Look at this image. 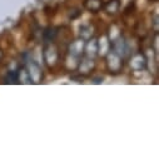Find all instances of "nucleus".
Returning <instances> with one entry per match:
<instances>
[{"instance_id":"9d476101","label":"nucleus","mask_w":159,"mask_h":159,"mask_svg":"<svg viewBox=\"0 0 159 159\" xmlns=\"http://www.w3.org/2000/svg\"><path fill=\"white\" fill-rule=\"evenodd\" d=\"M119 7H120L119 0H109V2L105 4V10L109 14H115L119 10Z\"/></svg>"},{"instance_id":"39448f33","label":"nucleus","mask_w":159,"mask_h":159,"mask_svg":"<svg viewBox=\"0 0 159 159\" xmlns=\"http://www.w3.org/2000/svg\"><path fill=\"white\" fill-rule=\"evenodd\" d=\"M111 48H113L114 53H116L119 57H123L125 54V50H127L124 39L122 36H119L118 39H115L114 42H111Z\"/></svg>"},{"instance_id":"2eb2a0df","label":"nucleus","mask_w":159,"mask_h":159,"mask_svg":"<svg viewBox=\"0 0 159 159\" xmlns=\"http://www.w3.org/2000/svg\"><path fill=\"white\" fill-rule=\"evenodd\" d=\"M154 24H155V30H158V18H157V15L154 16Z\"/></svg>"},{"instance_id":"1a4fd4ad","label":"nucleus","mask_w":159,"mask_h":159,"mask_svg":"<svg viewBox=\"0 0 159 159\" xmlns=\"http://www.w3.org/2000/svg\"><path fill=\"white\" fill-rule=\"evenodd\" d=\"M79 69H80V73L82 74H88L90 73L93 69H94V60L92 58H88L84 59L82 63H80V66H79Z\"/></svg>"},{"instance_id":"dca6fc26","label":"nucleus","mask_w":159,"mask_h":159,"mask_svg":"<svg viewBox=\"0 0 159 159\" xmlns=\"http://www.w3.org/2000/svg\"><path fill=\"white\" fill-rule=\"evenodd\" d=\"M2 58H3V52L0 50V59H2Z\"/></svg>"},{"instance_id":"4468645a","label":"nucleus","mask_w":159,"mask_h":159,"mask_svg":"<svg viewBox=\"0 0 159 159\" xmlns=\"http://www.w3.org/2000/svg\"><path fill=\"white\" fill-rule=\"evenodd\" d=\"M57 31H54V29H48L47 31H44V38H45V40L47 42H52L54 36H55Z\"/></svg>"},{"instance_id":"f257e3e1","label":"nucleus","mask_w":159,"mask_h":159,"mask_svg":"<svg viewBox=\"0 0 159 159\" xmlns=\"http://www.w3.org/2000/svg\"><path fill=\"white\" fill-rule=\"evenodd\" d=\"M25 69L28 71V75L30 78V82L33 83H39L43 79V73L39 68V65L33 60V59H29L25 61Z\"/></svg>"},{"instance_id":"f03ea898","label":"nucleus","mask_w":159,"mask_h":159,"mask_svg":"<svg viewBox=\"0 0 159 159\" xmlns=\"http://www.w3.org/2000/svg\"><path fill=\"white\" fill-rule=\"evenodd\" d=\"M107 63H108V68H109V70L110 71H113V73H116V71H119L120 70V68H122V65H123V61H122V57H119L116 53H114V52H109L108 54H107Z\"/></svg>"},{"instance_id":"9b49d317","label":"nucleus","mask_w":159,"mask_h":159,"mask_svg":"<svg viewBox=\"0 0 159 159\" xmlns=\"http://www.w3.org/2000/svg\"><path fill=\"white\" fill-rule=\"evenodd\" d=\"M102 0H87L85 2V8L90 11H98L102 8Z\"/></svg>"},{"instance_id":"6e6552de","label":"nucleus","mask_w":159,"mask_h":159,"mask_svg":"<svg viewBox=\"0 0 159 159\" xmlns=\"http://www.w3.org/2000/svg\"><path fill=\"white\" fill-rule=\"evenodd\" d=\"M110 52V42L108 36H103L98 42V54L100 55H107Z\"/></svg>"},{"instance_id":"20e7f679","label":"nucleus","mask_w":159,"mask_h":159,"mask_svg":"<svg viewBox=\"0 0 159 159\" xmlns=\"http://www.w3.org/2000/svg\"><path fill=\"white\" fill-rule=\"evenodd\" d=\"M84 52L88 58L94 59L98 55V42L95 39H88V43L84 44Z\"/></svg>"},{"instance_id":"7ed1b4c3","label":"nucleus","mask_w":159,"mask_h":159,"mask_svg":"<svg viewBox=\"0 0 159 159\" xmlns=\"http://www.w3.org/2000/svg\"><path fill=\"white\" fill-rule=\"evenodd\" d=\"M58 58H59V55H58V52H57L55 47L49 45L44 49V60L49 66H54L58 61Z\"/></svg>"},{"instance_id":"0eeeda50","label":"nucleus","mask_w":159,"mask_h":159,"mask_svg":"<svg viewBox=\"0 0 159 159\" xmlns=\"http://www.w3.org/2000/svg\"><path fill=\"white\" fill-rule=\"evenodd\" d=\"M70 54L73 57H80L84 53V40L80 39V40H76L70 45Z\"/></svg>"},{"instance_id":"ddd939ff","label":"nucleus","mask_w":159,"mask_h":159,"mask_svg":"<svg viewBox=\"0 0 159 159\" xmlns=\"http://www.w3.org/2000/svg\"><path fill=\"white\" fill-rule=\"evenodd\" d=\"M110 31H113V36H109V40H111V42H114L115 39H118L119 36H120V33H119V29H118L116 25H113V26L110 28ZM111 42H110V43H111Z\"/></svg>"},{"instance_id":"f8f14e48","label":"nucleus","mask_w":159,"mask_h":159,"mask_svg":"<svg viewBox=\"0 0 159 159\" xmlns=\"http://www.w3.org/2000/svg\"><path fill=\"white\" fill-rule=\"evenodd\" d=\"M80 36L83 40H88L93 36V28L90 25H82L80 28Z\"/></svg>"},{"instance_id":"423d86ee","label":"nucleus","mask_w":159,"mask_h":159,"mask_svg":"<svg viewBox=\"0 0 159 159\" xmlns=\"http://www.w3.org/2000/svg\"><path fill=\"white\" fill-rule=\"evenodd\" d=\"M145 64H147V60H145L144 55H142V54H135L130 60V66L137 71L143 70L145 68Z\"/></svg>"}]
</instances>
